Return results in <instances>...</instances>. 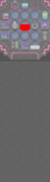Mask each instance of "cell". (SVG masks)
<instances>
[{"label": "cell", "instance_id": "cell-17", "mask_svg": "<svg viewBox=\"0 0 50 182\" xmlns=\"http://www.w3.org/2000/svg\"><path fill=\"white\" fill-rule=\"evenodd\" d=\"M10 29H11V25L9 23L1 25V31H9Z\"/></svg>", "mask_w": 50, "mask_h": 182}, {"label": "cell", "instance_id": "cell-7", "mask_svg": "<svg viewBox=\"0 0 50 182\" xmlns=\"http://www.w3.org/2000/svg\"><path fill=\"white\" fill-rule=\"evenodd\" d=\"M41 46L40 44H38V43H30L29 44V47H28V49L31 50V51H39V50H41Z\"/></svg>", "mask_w": 50, "mask_h": 182}, {"label": "cell", "instance_id": "cell-10", "mask_svg": "<svg viewBox=\"0 0 50 182\" xmlns=\"http://www.w3.org/2000/svg\"><path fill=\"white\" fill-rule=\"evenodd\" d=\"M20 19L22 20H28L30 19V13L28 11H21Z\"/></svg>", "mask_w": 50, "mask_h": 182}, {"label": "cell", "instance_id": "cell-9", "mask_svg": "<svg viewBox=\"0 0 50 182\" xmlns=\"http://www.w3.org/2000/svg\"><path fill=\"white\" fill-rule=\"evenodd\" d=\"M10 13H11V20H18L20 19V13L19 11H11Z\"/></svg>", "mask_w": 50, "mask_h": 182}, {"label": "cell", "instance_id": "cell-12", "mask_svg": "<svg viewBox=\"0 0 50 182\" xmlns=\"http://www.w3.org/2000/svg\"><path fill=\"white\" fill-rule=\"evenodd\" d=\"M30 29L32 30V31H39L40 23L38 21H33L30 26Z\"/></svg>", "mask_w": 50, "mask_h": 182}, {"label": "cell", "instance_id": "cell-14", "mask_svg": "<svg viewBox=\"0 0 50 182\" xmlns=\"http://www.w3.org/2000/svg\"><path fill=\"white\" fill-rule=\"evenodd\" d=\"M40 26H41V29L43 31H48V30H49V22L48 21H41Z\"/></svg>", "mask_w": 50, "mask_h": 182}, {"label": "cell", "instance_id": "cell-3", "mask_svg": "<svg viewBox=\"0 0 50 182\" xmlns=\"http://www.w3.org/2000/svg\"><path fill=\"white\" fill-rule=\"evenodd\" d=\"M41 38V32L40 31H32L30 33V39L32 41H38Z\"/></svg>", "mask_w": 50, "mask_h": 182}, {"label": "cell", "instance_id": "cell-11", "mask_svg": "<svg viewBox=\"0 0 50 182\" xmlns=\"http://www.w3.org/2000/svg\"><path fill=\"white\" fill-rule=\"evenodd\" d=\"M11 39V33L9 31H1V40L6 41Z\"/></svg>", "mask_w": 50, "mask_h": 182}, {"label": "cell", "instance_id": "cell-1", "mask_svg": "<svg viewBox=\"0 0 50 182\" xmlns=\"http://www.w3.org/2000/svg\"><path fill=\"white\" fill-rule=\"evenodd\" d=\"M40 17H41V19L43 21H48L50 17L49 11H48V10H43V11L40 13Z\"/></svg>", "mask_w": 50, "mask_h": 182}, {"label": "cell", "instance_id": "cell-13", "mask_svg": "<svg viewBox=\"0 0 50 182\" xmlns=\"http://www.w3.org/2000/svg\"><path fill=\"white\" fill-rule=\"evenodd\" d=\"M41 38L44 42H48L49 41V32L43 31L42 33H41Z\"/></svg>", "mask_w": 50, "mask_h": 182}, {"label": "cell", "instance_id": "cell-16", "mask_svg": "<svg viewBox=\"0 0 50 182\" xmlns=\"http://www.w3.org/2000/svg\"><path fill=\"white\" fill-rule=\"evenodd\" d=\"M10 25H11V29H12L13 30H17L19 27V21H17V20H12V21H11V24H10Z\"/></svg>", "mask_w": 50, "mask_h": 182}, {"label": "cell", "instance_id": "cell-5", "mask_svg": "<svg viewBox=\"0 0 50 182\" xmlns=\"http://www.w3.org/2000/svg\"><path fill=\"white\" fill-rule=\"evenodd\" d=\"M40 12L37 11V10H33V11L30 13V19L32 20H38L40 19Z\"/></svg>", "mask_w": 50, "mask_h": 182}, {"label": "cell", "instance_id": "cell-8", "mask_svg": "<svg viewBox=\"0 0 50 182\" xmlns=\"http://www.w3.org/2000/svg\"><path fill=\"white\" fill-rule=\"evenodd\" d=\"M19 7L22 9V11H28L30 7V3L28 1H21L19 2Z\"/></svg>", "mask_w": 50, "mask_h": 182}, {"label": "cell", "instance_id": "cell-4", "mask_svg": "<svg viewBox=\"0 0 50 182\" xmlns=\"http://www.w3.org/2000/svg\"><path fill=\"white\" fill-rule=\"evenodd\" d=\"M10 46H11V50H14V51H19L21 49V44L18 41H11Z\"/></svg>", "mask_w": 50, "mask_h": 182}, {"label": "cell", "instance_id": "cell-18", "mask_svg": "<svg viewBox=\"0 0 50 182\" xmlns=\"http://www.w3.org/2000/svg\"><path fill=\"white\" fill-rule=\"evenodd\" d=\"M20 44H21V49H28L30 43L29 42H21Z\"/></svg>", "mask_w": 50, "mask_h": 182}, {"label": "cell", "instance_id": "cell-6", "mask_svg": "<svg viewBox=\"0 0 50 182\" xmlns=\"http://www.w3.org/2000/svg\"><path fill=\"white\" fill-rule=\"evenodd\" d=\"M20 37V33L18 30H12L11 32V41H18Z\"/></svg>", "mask_w": 50, "mask_h": 182}, {"label": "cell", "instance_id": "cell-15", "mask_svg": "<svg viewBox=\"0 0 50 182\" xmlns=\"http://www.w3.org/2000/svg\"><path fill=\"white\" fill-rule=\"evenodd\" d=\"M11 6L13 11H18V9L19 7V2L17 1V0H12L11 3Z\"/></svg>", "mask_w": 50, "mask_h": 182}, {"label": "cell", "instance_id": "cell-2", "mask_svg": "<svg viewBox=\"0 0 50 182\" xmlns=\"http://www.w3.org/2000/svg\"><path fill=\"white\" fill-rule=\"evenodd\" d=\"M19 39H21L22 42H29L30 33L28 31H22L20 33V37H19Z\"/></svg>", "mask_w": 50, "mask_h": 182}]
</instances>
